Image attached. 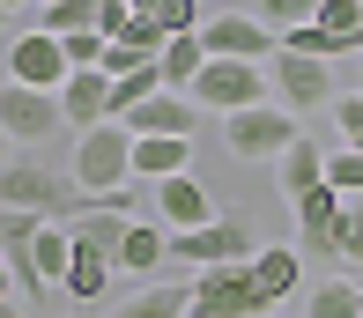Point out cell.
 <instances>
[{
    "instance_id": "19",
    "label": "cell",
    "mask_w": 363,
    "mask_h": 318,
    "mask_svg": "<svg viewBox=\"0 0 363 318\" xmlns=\"http://www.w3.org/2000/svg\"><path fill=\"white\" fill-rule=\"evenodd\" d=\"M171 259V229L156 222V215H141L134 229H126V244H119V274H148V266H163Z\"/></svg>"
},
{
    "instance_id": "18",
    "label": "cell",
    "mask_w": 363,
    "mask_h": 318,
    "mask_svg": "<svg viewBox=\"0 0 363 318\" xmlns=\"http://www.w3.org/2000/svg\"><path fill=\"white\" fill-rule=\"evenodd\" d=\"M111 274H119V266H111L104 252H82L74 244V266H67V281H60V296H67V304H104V289H111Z\"/></svg>"
},
{
    "instance_id": "20",
    "label": "cell",
    "mask_w": 363,
    "mask_h": 318,
    "mask_svg": "<svg viewBox=\"0 0 363 318\" xmlns=\"http://www.w3.org/2000/svg\"><path fill=\"white\" fill-rule=\"evenodd\" d=\"M111 318H193V281H156V289L126 296Z\"/></svg>"
},
{
    "instance_id": "5",
    "label": "cell",
    "mask_w": 363,
    "mask_h": 318,
    "mask_svg": "<svg viewBox=\"0 0 363 318\" xmlns=\"http://www.w3.org/2000/svg\"><path fill=\"white\" fill-rule=\"evenodd\" d=\"M0 133H8V141L23 148V156H38L45 141H60V133H74V126H67V111H60V96L0 81Z\"/></svg>"
},
{
    "instance_id": "8",
    "label": "cell",
    "mask_w": 363,
    "mask_h": 318,
    "mask_svg": "<svg viewBox=\"0 0 363 318\" xmlns=\"http://www.w3.org/2000/svg\"><path fill=\"white\" fill-rule=\"evenodd\" d=\"M267 89H274V104H282V111H334V67H326V59H304V52H274L267 59Z\"/></svg>"
},
{
    "instance_id": "23",
    "label": "cell",
    "mask_w": 363,
    "mask_h": 318,
    "mask_svg": "<svg viewBox=\"0 0 363 318\" xmlns=\"http://www.w3.org/2000/svg\"><path fill=\"white\" fill-rule=\"evenodd\" d=\"M156 67H163V89L193 96V81H201V67H208V45H201V38H171Z\"/></svg>"
},
{
    "instance_id": "14",
    "label": "cell",
    "mask_w": 363,
    "mask_h": 318,
    "mask_svg": "<svg viewBox=\"0 0 363 318\" xmlns=\"http://www.w3.org/2000/svg\"><path fill=\"white\" fill-rule=\"evenodd\" d=\"M341 200L334 186H319V193H304L296 200V252H319V259H334V222H341Z\"/></svg>"
},
{
    "instance_id": "21",
    "label": "cell",
    "mask_w": 363,
    "mask_h": 318,
    "mask_svg": "<svg viewBox=\"0 0 363 318\" xmlns=\"http://www.w3.org/2000/svg\"><path fill=\"white\" fill-rule=\"evenodd\" d=\"M193 141H134V178L141 186H163V178H186Z\"/></svg>"
},
{
    "instance_id": "33",
    "label": "cell",
    "mask_w": 363,
    "mask_h": 318,
    "mask_svg": "<svg viewBox=\"0 0 363 318\" xmlns=\"http://www.w3.org/2000/svg\"><path fill=\"white\" fill-rule=\"evenodd\" d=\"M126 8H134V15H156V8H163V0H126Z\"/></svg>"
},
{
    "instance_id": "7",
    "label": "cell",
    "mask_w": 363,
    "mask_h": 318,
    "mask_svg": "<svg viewBox=\"0 0 363 318\" xmlns=\"http://www.w3.org/2000/svg\"><path fill=\"white\" fill-rule=\"evenodd\" d=\"M259 281L252 259H230V266H201L193 274V318H259Z\"/></svg>"
},
{
    "instance_id": "22",
    "label": "cell",
    "mask_w": 363,
    "mask_h": 318,
    "mask_svg": "<svg viewBox=\"0 0 363 318\" xmlns=\"http://www.w3.org/2000/svg\"><path fill=\"white\" fill-rule=\"evenodd\" d=\"M30 266H38L45 289H60V281H67V266H74V229H67V222H45V237L30 244Z\"/></svg>"
},
{
    "instance_id": "25",
    "label": "cell",
    "mask_w": 363,
    "mask_h": 318,
    "mask_svg": "<svg viewBox=\"0 0 363 318\" xmlns=\"http://www.w3.org/2000/svg\"><path fill=\"white\" fill-rule=\"evenodd\" d=\"M148 23H156L163 38H201V23H208V15H201V0H163Z\"/></svg>"
},
{
    "instance_id": "2",
    "label": "cell",
    "mask_w": 363,
    "mask_h": 318,
    "mask_svg": "<svg viewBox=\"0 0 363 318\" xmlns=\"http://www.w3.org/2000/svg\"><path fill=\"white\" fill-rule=\"evenodd\" d=\"M67 171H74L82 200H104V193L134 186V133H126L119 119H111V126H96V133H74Z\"/></svg>"
},
{
    "instance_id": "16",
    "label": "cell",
    "mask_w": 363,
    "mask_h": 318,
    "mask_svg": "<svg viewBox=\"0 0 363 318\" xmlns=\"http://www.w3.org/2000/svg\"><path fill=\"white\" fill-rule=\"evenodd\" d=\"M134 222H141V215H111V208H82V215H74L67 229H74V244H82V252H104L111 266H119V244H126V229H134Z\"/></svg>"
},
{
    "instance_id": "10",
    "label": "cell",
    "mask_w": 363,
    "mask_h": 318,
    "mask_svg": "<svg viewBox=\"0 0 363 318\" xmlns=\"http://www.w3.org/2000/svg\"><path fill=\"white\" fill-rule=\"evenodd\" d=\"M201 45H208V59H252V67H267L274 52H282V38H274L259 15H208Z\"/></svg>"
},
{
    "instance_id": "26",
    "label": "cell",
    "mask_w": 363,
    "mask_h": 318,
    "mask_svg": "<svg viewBox=\"0 0 363 318\" xmlns=\"http://www.w3.org/2000/svg\"><path fill=\"white\" fill-rule=\"evenodd\" d=\"M259 23L267 30H304V23H319V0H259Z\"/></svg>"
},
{
    "instance_id": "34",
    "label": "cell",
    "mask_w": 363,
    "mask_h": 318,
    "mask_svg": "<svg viewBox=\"0 0 363 318\" xmlns=\"http://www.w3.org/2000/svg\"><path fill=\"white\" fill-rule=\"evenodd\" d=\"M0 318H30V311H23V304H0Z\"/></svg>"
},
{
    "instance_id": "13",
    "label": "cell",
    "mask_w": 363,
    "mask_h": 318,
    "mask_svg": "<svg viewBox=\"0 0 363 318\" xmlns=\"http://www.w3.org/2000/svg\"><path fill=\"white\" fill-rule=\"evenodd\" d=\"M60 111H67V126H74V133L111 126V119H119V111H111V74H104V67H89V74H67V89H60Z\"/></svg>"
},
{
    "instance_id": "31",
    "label": "cell",
    "mask_w": 363,
    "mask_h": 318,
    "mask_svg": "<svg viewBox=\"0 0 363 318\" xmlns=\"http://www.w3.org/2000/svg\"><path fill=\"white\" fill-rule=\"evenodd\" d=\"M0 8H8V15H30V8H38V0H0Z\"/></svg>"
},
{
    "instance_id": "17",
    "label": "cell",
    "mask_w": 363,
    "mask_h": 318,
    "mask_svg": "<svg viewBox=\"0 0 363 318\" xmlns=\"http://www.w3.org/2000/svg\"><path fill=\"white\" fill-rule=\"evenodd\" d=\"M274 178H282V193H289V208H296L304 193H319V186H326V148H319V141L304 133V141H296L289 156L274 163Z\"/></svg>"
},
{
    "instance_id": "1",
    "label": "cell",
    "mask_w": 363,
    "mask_h": 318,
    "mask_svg": "<svg viewBox=\"0 0 363 318\" xmlns=\"http://www.w3.org/2000/svg\"><path fill=\"white\" fill-rule=\"evenodd\" d=\"M0 208H15V215H45V222H74L89 200H82V186H74L67 163L15 156V163H0Z\"/></svg>"
},
{
    "instance_id": "24",
    "label": "cell",
    "mask_w": 363,
    "mask_h": 318,
    "mask_svg": "<svg viewBox=\"0 0 363 318\" xmlns=\"http://www.w3.org/2000/svg\"><path fill=\"white\" fill-rule=\"evenodd\" d=\"M304 318H363V289L356 281H319L304 296Z\"/></svg>"
},
{
    "instance_id": "32",
    "label": "cell",
    "mask_w": 363,
    "mask_h": 318,
    "mask_svg": "<svg viewBox=\"0 0 363 318\" xmlns=\"http://www.w3.org/2000/svg\"><path fill=\"white\" fill-rule=\"evenodd\" d=\"M15 156H23V148H15V141H8V133H0V163H15Z\"/></svg>"
},
{
    "instance_id": "15",
    "label": "cell",
    "mask_w": 363,
    "mask_h": 318,
    "mask_svg": "<svg viewBox=\"0 0 363 318\" xmlns=\"http://www.w3.org/2000/svg\"><path fill=\"white\" fill-rule=\"evenodd\" d=\"M252 281H259V304H289L296 296V281H304V252L296 244H259V259H252Z\"/></svg>"
},
{
    "instance_id": "12",
    "label": "cell",
    "mask_w": 363,
    "mask_h": 318,
    "mask_svg": "<svg viewBox=\"0 0 363 318\" xmlns=\"http://www.w3.org/2000/svg\"><path fill=\"white\" fill-rule=\"evenodd\" d=\"M216 215H223V208H216V193H208L193 171H186V178H163V186H156V222L171 229V237H178V229H208Z\"/></svg>"
},
{
    "instance_id": "11",
    "label": "cell",
    "mask_w": 363,
    "mask_h": 318,
    "mask_svg": "<svg viewBox=\"0 0 363 318\" xmlns=\"http://www.w3.org/2000/svg\"><path fill=\"white\" fill-rule=\"evenodd\" d=\"M134 141H193V126H201V104L193 96H178V89H163V96H148L141 111H126L119 119Z\"/></svg>"
},
{
    "instance_id": "30",
    "label": "cell",
    "mask_w": 363,
    "mask_h": 318,
    "mask_svg": "<svg viewBox=\"0 0 363 318\" xmlns=\"http://www.w3.org/2000/svg\"><path fill=\"white\" fill-rule=\"evenodd\" d=\"M0 304H15V274H8V266H0Z\"/></svg>"
},
{
    "instance_id": "3",
    "label": "cell",
    "mask_w": 363,
    "mask_h": 318,
    "mask_svg": "<svg viewBox=\"0 0 363 318\" xmlns=\"http://www.w3.org/2000/svg\"><path fill=\"white\" fill-rule=\"evenodd\" d=\"M223 141H230L238 163H282L289 148L304 141V126H296V111H282V104H252V111H238V119H223Z\"/></svg>"
},
{
    "instance_id": "6",
    "label": "cell",
    "mask_w": 363,
    "mask_h": 318,
    "mask_svg": "<svg viewBox=\"0 0 363 318\" xmlns=\"http://www.w3.org/2000/svg\"><path fill=\"white\" fill-rule=\"evenodd\" d=\"M171 259L178 266H230V259H259V244H252V215H216L208 229H178L171 237Z\"/></svg>"
},
{
    "instance_id": "4",
    "label": "cell",
    "mask_w": 363,
    "mask_h": 318,
    "mask_svg": "<svg viewBox=\"0 0 363 318\" xmlns=\"http://www.w3.org/2000/svg\"><path fill=\"white\" fill-rule=\"evenodd\" d=\"M193 104L223 111V119H238V111H252V104H274L267 67H252V59H208L201 81H193Z\"/></svg>"
},
{
    "instance_id": "9",
    "label": "cell",
    "mask_w": 363,
    "mask_h": 318,
    "mask_svg": "<svg viewBox=\"0 0 363 318\" xmlns=\"http://www.w3.org/2000/svg\"><path fill=\"white\" fill-rule=\"evenodd\" d=\"M67 45L52 38V30H23V38L8 45V81L15 89H45V96H60L67 89Z\"/></svg>"
},
{
    "instance_id": "29",
    "label": "cell",
    "mask_w": 363,
    "mask_h": 318,
    "mask_svg": "<svg viewBox=\"0 0 363 318\" xmlns=\"http://www.w3.org/2000/svg\"><path fill=\"white\" fill-rule=\"evenodd\" d=\"M334 126H341V148L363 156V89H341L334 96Z\"/></svg>"
},
{
    "instance_id": "28",
    "label": "cell",
    "mask_w": 363,
    "mask_h": 318,
    "mask_svg": "<svg viewBox=\"0 0 363 318\" xmlns=\"http://www.w3.org/2000/svg\"><path fill=\"white\" fill-rule=\"evenodd\" d=\"M334 259L363 266V200H349V208H341V222H334Z\"/></svg>"
},
{
    "instance_id": "35",
    "label": "cell",
    "mask_w": 363,
    "mask_h": 318,
    "mask_svg": "<svg viewBox=\"0 0 363 318\" xmlns=\"http://www.w3.org/2000/svg\"><path fill=\"white\" fill-rule=\"evenodd\" d=\"M8 23H15V15H8V8H0V30H8Z\"/></svg>"
},
{
    "instance_id": "36",
    "label": "cell",
    "mask_w": 363,
    "mask_h": 318,
    "mask_svg": "<svg viewBox=\"0 0 363 318\" xmlns=\"http://www.w3.org/2000/svg\"><path fill=\"white\" fill-rule=\"evenodd\" d=\"M74 318H89V311H74Z\"/></svg>"
},
{
    "instance_id": "27",
    "label": "cell",
    "mask_w": 363,
    "mask_h": 318,
    "mask_svg": "<svg viewBox=\"0 0 363 318\" xmlns=\"http://www.w3.org/2000/svg\"><path fill=\"white\" fill-rule=\"evenodd\" d=\"M326 186L341 200H363V156L356 148H334V156H326Z\"/></svg>"
}]
</instances>
